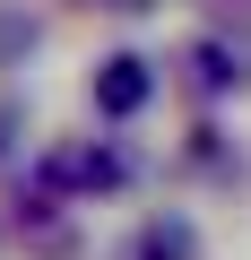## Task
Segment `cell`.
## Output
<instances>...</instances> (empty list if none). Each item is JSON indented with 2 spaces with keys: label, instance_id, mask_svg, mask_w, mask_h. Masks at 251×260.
Masks as SVG:
<instances>
[{
  "label": "cell",
  "instance_id": "6da1fadb",
  "mask_svg": "<svg viewBox=\"0 0 251 260\" xmlns=\"http://www.w3.org/2000/svg\"><path fill=\"white\" fill-rule=\"evenodd\" d=\"M95 104H104L113 121H130V113L148 104V61H139V52H113V61L95 70Z\"/></svg>",
  "mask_w": 251,
  "mask_h": 260
},
{
  "label": "cell",
  "instance_id": "7a4b0ae2",
  "mask_svg": "<svg viewBox=\"0 0 251 260\" xmlns=\"http://www.w3.org/2000/svg\"><path fill=\"white\" fill-rule=\"evenodd\" d=\"M130 260H199V234H191L182 217H156V225L130 243Z\"/></svg>",
  "mask_w": 251,
  "mask_h": 260
},
{
  "label": "cell",
  "instance_id": "3957f363",
  "mask_svg": "<svg viewBox=\"0 0 251 260\" xmlns=\"http://www.w3.org/2000/svg\"><path fill=\"white\" fill-rule=\"evenodd\" d=\"M35 35H44V26H35V9H0V70L26 61V52H35Z\"/></svg>",
  "mask_w": 251,
  "mask_h": 260
},
{
  "label": "cell",
  "instance_id": "277c9868",
  "mask_svg": "<svg viewBox=\"0 0 251 260\" xmlns=\"http://www.w3.org/2000/svg\"><path fill=\"white\" fill-rule=\"evenodd\" d=\"M191 70H199V87H208V95L242 87V70H234V52H225V44H199V52H191Z\"/></svg>",
  "mask_w": 251,
  "mask_h": 260
},
{
  "label": "cell",
  "instance_id": "5b68a950",
  "mask_svg": "<svg viewBox=\"0 0 251 260\" xmlns=\"http://www.w3.org/2000/svg\"><path fill=\"white\" fill-rule=\"evenodd\" d=\"M113 9H156V0H113Z\"/></svg>",
  "mask_w": 251,
  "mask_h": 260
}]
</instances>
